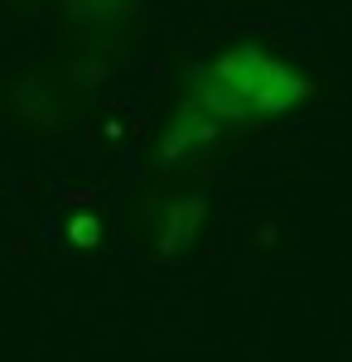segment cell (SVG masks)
<instances>
[{
	"label": "cell",
	"instance_id": "277c9868",
	"mask_svg": "<svg viewBox=\"0 0 352 362\" xmlns=\"http://www.w3.org/2000/svg\"><path fill=\"white\" fill-rule=\"evenodd\" d=\"M68 20L87 29H102V25H121L136 15V0H63Z\"/></svg>",
	"mask_w": 352,
	"mask_h": 362
},
{
	"label": "cell",
	"instance_id": "6da1fadb",
	"mask_svg": "<svg viewBox=\"0 0 352 362\" xmlns=\"http://www.w3.org/2000/svg\"><path fill=\"white\" fill-rule=\"evenodd\" d=\"M217 136H222V126H213V121L203 116V107L184 92V97H179V107H174V116H169V126H164L160 169H174L189 150H203V145H213Z\"/></svg>",
	"mask_w": 352,
	"mask_h": 362
},
{
	"label": "cell",
	"instance_id": "3957f363",
	"mask_svg": "<svg viewBox=\"0 0 352 362\" xmlns=\"http://www.w3.org/2000/svg\"><path fill=\"white\" fill-rule=\"evenodd\" d=\"M203 218H208V203L203 198H169L164 203V223H160V242H155V256L160 261H174L179 251H189L198 242V232H203Z\"/></svg>",
	"mask_w": 352,
	"mask_h": 362
},
{
	"label": "cell",
	"instance_id": "7a4b0ae2",
	"mask_svg": "<svg viewBox=\"0 0 352 362\" xmlns=\"http://www.w3.org/2000/svg\"><path fill=\"white\" fill-rule=\"evenodd\" d=\"M314 97V83L290 68V63H280L271 58V68H266V78L256 87V97H251V116H290L295 107H304Z\"/></svg>",
	"mask_w": 352,
	"mask_h": 362
},
{
	"label": "cell",
	"instance_id": "5b68a950",
	"mask_svg": "<svg viewBox=\"0 0 352 362\" xmlns=\"http://www.w3.org/2000/svg\"><path fill=\"white\" fill-rule=\"evenodd\" d=\"M97 218H73V247H97Z\"/></svg>",
	"mask_w": 352,
	"mask_h": 362
}]
</instances>
